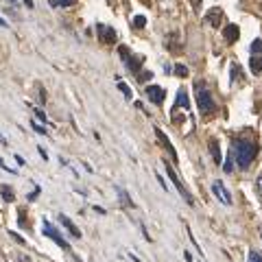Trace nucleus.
<instances>
[{
    "label": "nucleus",
    "instance_id": "obj_7",
    "mask_svg": "<svg viewBox=\"0 0 262 262\" xmlns=\"http://www.w3.org/2000/svg\"><path fill=\"white\" fill-rule=\"evenodd\" d=\"M144 94L149 96V101L155 103V105H162V103H164V96H166V92H164L160 85H146Z\"/></svg>",
    "mask_w": 262,
    "mask_h": 262
},
{
    "label": "nucleus",
    "instance_id": "obj_1",
    "mask_svg": "<svg viewBox=\"0 0 262 262\" xmlns=\"http://www.w3.org/2000/svg\"><path fill=\"white\" fill-rule=\"evenodd\" d=\"M232 155H234L236 164L245 170V168H249V164L258 155V144L253 140H247V138H236L232 142Z\"/></svg>",
    "mask_w": 262,
    "mask_h": 262
},
{
    "label": "nucleus",
    "instance_id": "obj_4",
    "mask_svg": "<svg viewBox=\"0 0 262 262\" xmlns=\"http://www.w3.org/2000/svg\"><path fill=\"white\" fill-rule=\"evenodd\" d=\"M166 173H168V177H170V182H173L175 184V188H177V192L179 194H182L184 196V199H186V203H188V206H194V196L190 194V192H188V188L182 184V182H179V177H177V173H175V170H173V166H170V164H166Z\"/></svg>",
    "mask_w": 262,
    "mask_h": 262
},
{
    "label": "nucleus",
    "instance_id": "obj_16",
    "mask_svg": "<svg viewBox=\"0 0 262 262\" xmlns=\"http://www.w3.org/2000/svg\"><path fill=\"white\" fill-rule=\"evenodd\" d=\"M116 192H118V196H120L122 206H127V208H134V201H131V196L127 194V190H125V188H120V186H116Z\"/></svg>",
    "mask_w": 262,
    "mask_h": 262
},
{
    "label": "nucleus",
    "instance_id": "obj_38",
    "mask_svg": "<svg viewBox=\"0 0 262 262\" xmlns=\"http://www.w3.org/2000/svg\"><path fill=\"white\" fill-rule=\"evenodd\" d=\"M9 3H11L13 7H18V0H9Z\"/></svg>",
    "mask_w": 262,
    "mask_h": 262
},
{
    "label": "nucleus",
    "instance_id": "obj_12",
    "mask_svg": "<svg viewBox=\"0 0 262 262\" xmlns=\"http://www.w3.org/2000/svg\"><path fill=\"white\" fill-rule=\"evenodd\" d=\"M179 107H184V110L190 107V101H188V92H186V88H179L177 98H175V105H173V114H175Z\"/></svg>",
    "mask_w": 262,
    "mask_h": 262
},
{
    "label": "nucleus",
    "instance_id": "obj_20",
    "mask_svg": "<svg viewBox=\"0 0 262 262\" xmlns=\"http://www.w3.org/2000/svg\"><path fill=\"white\" fill-rule=\"evenodd\" d=\"M77 5V0H51V7H72Z\"/></svg>",
    "mask_w": 262,
    "mask_h": 262
},
{
    "label": "nucleus",
    "instance_id": "obj_10",
    "mask_svg": "<svg viewBox=\"0 0 262 262\" xmlns=\"http://www.w3.org/2000/svg\"><path fill=\"white\" fill-rule=\"evenodd\" d=\"M223 37H225L227 44H236L238 37H241V29L236 27V24H227V27L223 29Z\"/></svg>",
    "mask_w": 262,
    "mask_h": 262
},
{
    "label": "nucleus",
    "instance_id": "obj_6",
    "mask_svg": "<svg viewBox=\"0 0 262 262\" xmlns=\"http://www.w3.org/2000/svg\"><path fill=\"white\" fill-rule=\"evenodd\" d=\"M212 192H214V196L221 203H223V206H232V194H229V190L225 188L223 182H214V184H212Z\"/></svg>",
    "mask_w": 262,
    "mask_h": 262
},
{
    "label": "nucleus",
    "instance_id": "obj_36",
    "mask_svg": "<svg viewBox=\"0 0 262 262\" xmlns=\"http://www.w3.org/2000/svg\"><path fill=\"white\" fill-rule=\"evenodd\" d=\"M24 5H27V9H33V0H24Z\"/></svg>",
    "mask_w": 262,
    "mask_h": 262
},
{
    "label": "nucleus",
    "instance_id": "obj_15",
    "mask_svg": "<svg viewBox=\"0 0 262 262\" xmlns=\"http://www.w3.org/2000/svg\"><path fill=\"white\" fill-rule=\"evenodd\" d=\"M249 66H251V72H253V75H260V72H262V55H251Z\"/></svg>",
    "mask_w": 262,
    "mask_h": 262
},
{
    "label": "nucleus",
    "instance_id": "obj_24",
    "mask_svg": "<svg viewBox=\"0 0 262 262\" xmlns=\"http://www.w3.org/2000/svg\"><path fill=\"white\" fill-rule=\"evenodd\" d=\"M175 75L177 77H188V68H186V66H182V63H177L175 66Z\"/></svg>",
    "mask_w": 262,
    "mask_h": 262
},
{
    "label": "nucleus",
    "instance_id": "obj_2",
    "mask_svg": "<svg viewBox=\"0 0 262 262\" xmlns=\"http://www.w3.org/2000/svg\"><path fill=\"white\" fill-rule=\"evenodd\" d=\"M194 94H196V105H199V112L201 114H214L216 110H219V105H216V101L212 98V94L208 92V88L201 83V81H196L194 83Z\"/></svg>",
    "mask_w": 262,
    "mask_h": 262
},
{
    "label": "nucleus",
    "instance_id": "obj_31",
    "mask_svg": "<svg viewBox=\"0 0 262 262\" xmlns=\"http://www.w3.org/2000/svg\"><path fill=\"white\" fill-rule=\"evenodd\" d=\"M190 3L194 5V11H201V0H190Z\"/></svg>",
    "mask_w": 262,
    "mask_h": 262
},
{
    "label": "nucleus",
    "instance_id": "obj_27",
    "mask_svg": "<svg viewBox=\"0 0 262 262\" xmlns=\"http://www.w3.org/2000/svg\"><path fill=\"white\" fill-rule=\"evenodd\" d=\"M232 77H234V81H236V79H241V68H238L236 63L232 66Z\"/></svg>",
    "mask_w": 262,
    "mask_h": 262
},
{
    "label": "nucleus",
    "instance_id": "obj_19",
    "mask_svg": "<svg viewBox=\"0 0 262 262\" xmlns=\"http://www.w3.org/2000/svg\"><path fill=\"white\" fill-rule=\"evenodd\" d=\"M116 88L120 90L122 94H125V98H129V101H131V96H134V92H131V88H129L127 83H122V81H118V85H116Z\"/></svg>",
    "mask_w": 262,
    "mask_h": 262
},
{
    "label": "nucleus",
    "instance_id": "obj_34",
    "mask_svg": "<svg viewBox=\"0 0 262 262\" xmlns=\"http://www.w3.org/2000/svg\"><path fill=\"white\" fill-rule=\"evenodd\" d=\"M39 194V188H35V190H33L31 194H29V201H33V199H35V196Z\"/></svg>",
    "mask_w": 262,
    "mask_h": 262
},
{
    "label": "nucleus",
    "instance_id": "obj_5",
    "mask_svg": "<svg viewBox=\"0 0 262 262\" xmlns=\"http://www.w3.org/2000/svg\"><path fill=\"white\" fill-rule=\"evenodd\" d=\"M96 35H98V42L101 44H107V46H112V44H116V31H114L112 27H107V24H101L98 22L96 24Z\"/></svg>",
    "mask_w": 262,
    "mask_h": 262
},
{
    "label": "nucleus",
    "instance_id": "obj_13",
    "mask_svg": "<svg viewBox=\"0 0 262 262\" xmlns=\"http://www.w3.org/2000/svg\"><path fill=\"white\" fill-rule=\"evenodd\" d=\"M59 223L66 227V229H68V232L72 234V238H81V232H79V227L75 225V223H72V221L68 219V216H66V214H59Z\"/></svg>",
    "mask_w": 262,
    "mask_h": 262
},
{
    "label": "nucleus",
    "instance_id": "obj_29",
    "mask_svg": "<svg viewBox=\"0 0 262 262\" xmlns=\"http://www.w3.org/2000/svg\"><path fill=\"white\" fill-rule=\"evenodd\" d=\"M9 236H11V238H13L15 243H20V245H27V243H24V238H22V236H18L15 232H9Z\"/></svg>",
    "mask_w": 262,
    "mask_h": 262
},
{
    "label": "nucleus",
    "instance_id": "obj_32",
    "mask_svg": "<svg viewBox=\"0 0 262 262\" xmlns=\"http://www.w3.org/2000/svg\"><path fill=\"white\" fill-rule=\"evenodd\" d=\"M158 182L162 184V188H164V190H168V184H166V182H164V177H162V175H158Z\"/></svg>",
    "mask_w": 262,
    "mask_h": 262
},
{
    "label": "nucleus",
    "instance_id": "obj_26",
    "mask_svg": "<svg viewBox=\"0 0 262 262\" xmlns=\"http://www.w3.org/2000/svg\"><path fill=\"white\" fill-rule=\"evenodd\" d=\"M146 79H153V72H146V70H142L140 75H138V81H140V83H144Z\"/></svg>",
    "mask_w": 262,
    "mask_h": 262
},
{
    "label": "nucleus",
    "instance_id": "obj_9",
    "mask_svg": "<svg viewBox=\"0 0 262 262\" xmlns=\"http://www.w3.org/2000/svg\"><path fill=\"white\" fill-rule=\"evenodd\" d=\"M125 66H127V70H131V72H134V75L138 77V75H140V72H142V66H144V59H142V57H140V55H131V57H129V59L125 61Z\"/></svg>",
    "mask_w": 262,
    "mask_h": 262
},
{
    "label": "nucleus",
    "instance_id": "obj_11",
    "mask_svg": "<svg viewBox=\"0 0 262 262\" xmlns=\"http://www.w3.org/2000/svg\"><path fill=\"white\" fill-rule=\"evenodd\" d=\"M221 20H223V11H221L219 7H214V9H210V13H206V18H203V22L210 24V27H214V29H219Z\"/></svg>",
    "mask_w": 262,
    "mask_h": 262
},
{
    "label": "nucleus",
    "instance_id": "obj_41",
    "mask_svg": "<svg viewBox=\"0 0 262 262\" xmlns=\"http://www.w3.org/2000/svg\"><path fill=\"white\" fill-rule=\"evenodd\" d=\"M131 260H134V262H140V260H138V258H136V256H131Z\"/></svg>",
    "mask_w": 262,
    "mask_h": 262
},
{
    "label": "nucleus",
    "instance_id": "obj_23",
    "mask_svg": "<svg viewBox=\"0 0 262 262\" xmlns=\"http://www.w3.org/2000/svg\"><path fill=\"white\" fill-rule=\"evenodd\" d=\"M144 24H146L144 15H136V18H134V27H136V29H144Z\"/></svg>",
    "mask_w": 262,
    "mask_h": 262
},
{
    "label": "nucleus",
    "instance_id": "obj_14",
    "mask_svg": "<svg viewBox=\"0 0 262 262\" xmlns=\"http://www.w3.org/2000/svg\"><path fill=\"white\" fill-rule=\"evenodd\" d=\"M208 144H210V153H212V160H214V164H216V166H221V160H223V158H221L219 140H216V138H210V140H208Z\"/></svg>",
    "mask_w": 262,
    "mask_h": 262
},
{
    "label": "nucleus",
    "instance_id": "obj_25",
    "mask_svg": "<svg viewBox=\"0 0 262 262\" xmlns=\"http://www.w3.org/2000/svg\"><path fill=\"white\" fill-rule=\"evenodd\" d=\"M118 53H120V57H122V61H127L129 57H131V51H129L127 46H120V48H118Z\"/></svg>",
    "mask_w": 262,
    "mask_h": 262
},
{
    "label": "nucleus",
    "instance_id": "obj_35",
    "mask_svg": "<svg viewBox=\"0 0 262 262\" xmlns=\"http://www.w3.org/2000/svg\"><path fill=\"white\" fill-rule=\"evenodd\" d=\"M33 129H35V131H37V134H46V131H44V127H39V125H35V122H33Z\"/></svg>",
    "mask_w": 262,
    "mask_h": 262
},
{
    "label": "nucleus",
    "instance_id": "obj_37",
    "mask_svg": "<svg viewBox=\"0 0 262 262\" xmlns=\"http://www.w3.org/2000/svg\"><path fill=\"white\" fill-rule=\"evenodd\" d=\"M0 168H3V170H9V166H5V160H3V158H0Z\"/></svg>",
    "mask_w": 262,
    "mask_h": 262
},
{
    "label": "nucleus",
    "instance_id": "obj_39",
    "mask_svg": "<svg viewBox=\"0 0 262 262\" xmlns=\"http://www.w3.org/2000/svg\"><path fill=\"white\" fill-rule=\"evenodd\" d=\"M0 27H7V22H5L3 18H0Z\"/></svg>",
    "mask_w": 262,
    "mask_h": 262
},
{
    "label": "nucleus",
    "instance_id": "obj_28",
    "mask_svg": "<svg viewBox=\"0 0 262 262\" xmlns=\"http://www.w3.org/2000/svg\"><path fill=\"white\" fill-rule=\"evenodd\" d=\"M35 116H37L39 120H42V122H44V125H46V122H48V118H46V114H44L42 110H35Z\"/></svg>",
    "mask_w": 262,
    "mask_h": 262
},
{
    "label": "nucleus",
    "instance_id": "obj_8",
    "mask_svg": "<svg viewBox=\"0 0 262 262\" xmlns=\"http://www.w3.org/2000/svg\"><path fill=\"white\" fill-rule=\"evenodd\" d=\"M153 131H155V136H158V140H160V144H162V146H164V149H166V151H168V155H170V158H173V162H177V153H175V149H173V144H170V140H168V138H166V136H164V131H162L160 127H155Z\"/></svg>",
    "mask_w": 262,
    "mask_h": 262
},
{
    "label": "nucleus",
    "instance_id": "obj_18",
    "mask_svg": "<svg viewBox=\"0 0 262 262\" xmlns=\"http://www.w3.org/2000/svg\"><path fill=\"white\" fill-rule=\"evenodd\" d=\"M249 51H251V55H262V39H260V37H258V39H253Z\"/></svg>",
    "mask_w": 262,
    "mask_h": 262
},
{
    "label": "nucleus",
    "instance_id": "obj_17",
    "mask_svg": "<svg viewBox=\"0 0 262 262\" xmlns=\"http://www.w3.org/2000/svg\"><path fill=\"white\" fill-rule=\"evenodd\" d=\"M0 194H3L5 201H13V199H15V192L11 190L9 186H3V188H0Z\"/></svg>",
    "mask_w": 262,
    "mask_h": 262
},
{
    "label": "nucleus",
    "instance_id": "obj_33",
    "mask_svg": "<svg viewBox=\"0 0 262 262\" xmlns=\"http://www.w3.org/2000/svg\"><path fill=\"white\" fill-rule=\"evenodd\" d=\"M37 151H39V155H42V158H44V160H48V153L44 151V146H37Z\"/></svg>",
    "mask_w": 262,
    "mask_h": 262
},
{
    "label": "nucleus",
    "instance_id": "obj_30",
    "mask_svg": "<svg viewBox=\"0 0 262 262\" xmlns=\"http://www.w3.org/2000/svg\"><path fill=\"white\" fill-rule=\"evenodd\" d=\"M256 188H258V194L262 196V175L258 177V182H256Z\"/></svg>",
    "mask_w": 262,
    "mask_h": 262
},
{
    "label": "nucleus",
    "instance_id": "obj_3",
    "mask_svg": "<svg viewBox=\"0 0 262 262\" xmlns=\"http://www.w3.org/2000/svg\"><path fill=\"white\" fill-rule=\"evenodd\" d=\"M42 232H44V236H48L53 243H57L61 249H66V251H70V245H68V241L63 238V236L57 232V227L51 223V221H42Z\"/></svg>",
    "mask_w": 262,
    "mask_h": 262
},
{
    "label": "nucleus",
    "instance_id": "obj_40",
    "mask_svg": "<svg viewBox=\"0 0 262 262\" xmlns=\"http://www.w3.org/2000/svg\"><path fill=\"white\" fill-rule=\"evenodd\" d=\"M0 144H7V140H5V138H3V136H0Z\"/></svg>",
    "mask_w": 262,
    "mask_h": 262
},
{
    "label": "nucleus",
    "instance_id": "obj_22",
    "mask_svg": "<svg viewBox=\"0 0 262 262\" xmlns=\"http://www.w3.org/2000/svg\"><path fill=\"white\" fill-rule=\"evenodd\" d=\"M223 168H225V173H232V170H234V155H232V151H229V158H227Z\"/></svg>",
    "mask_w": 262,
    "mask_h": 262
},
{
    "label": "nucleus",
    "instance_id": "obj_21",
    "mask_svg": "<svg viewBox=\"0 0 262 262\" xmlns=\"http://www.w3.org/2000/svg\"><path fill=\"white\" fill-rule=\"evenodd\" d=\"M247 262H262V253L256 251V249H251L249 256H247Z\"/></svg>",
    "mask_w": 262,
    "mask_h": 262
}]
</instances>
